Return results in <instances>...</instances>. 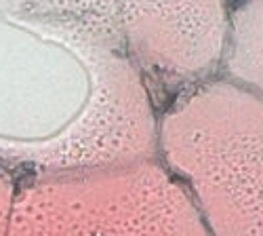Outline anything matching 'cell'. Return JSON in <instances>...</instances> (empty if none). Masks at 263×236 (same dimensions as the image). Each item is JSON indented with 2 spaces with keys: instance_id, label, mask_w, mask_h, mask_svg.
<instances>
[{
  "instance_id": "obj_1",
  "label": "cell",
  "mask_w": 263,
  "mask_h": 236,
  "mask_svg": "<svg viewBox=\"0 0 263 236\" xmlns=\"http://www.w3.org/2000/svg\"><path fill=\"white\" fill-rule=\"evenodd\" d=\"M179 148L217 234H263V95L232 80L196 97Z\"/></svg>"
},
{
  "instance_id": "obj_2",
  "label": "cell",
  "mask_w": 263,
  "mask_h": 236,
  "mask_svg": "<svg viewBox=\"0 0 263 236\" xmlns=\"http://www.w3.org/2000/svg\"><path fill=\"white\" fill-rule=\"evenodd\" d=\"M223 78L263 95V0H240L232 11Z\"/></svg>"
}]
</instances>
